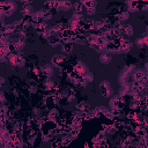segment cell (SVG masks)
I'll list each match as a JSON object with an SVG mask.
<instances>
[{
    "mask_svg": "<svg viewBox=\"0 0 148 148\" xmlns=\"http://www.w3.org/2000/svg\"><path fill=\"white\" fill-rule=\"evenodd\" d=\"M111 60H112V57H111L110 53H102V54L99 56V61H101L102 64H104V65L111 62Z\"/></svg>",
    "mask_w": 148,
    "mask_h": 148,
    "instance_id": "obj_14",
    "label": "cell"
},
{
    "mask_svg": "<svg viewBox=\"0 0 148 148\" xmlns=\"http://www.w3.org/2000/svg\"><path fill=\"white\" fill-rule=\"evenodd\" d=\"M73 71H74L75 73H77L79 75L83 76V75H84V74L88 72V68H87L86 64H83V62L79 61L76 65H74V68H73Z\"/></svg>",
    "mask_w": 148,
    "mask_h": 148,
    "instance_id": "obj_3",
    "label": "cell"
},
{
    "mask_svg": "<svg viewBox=\"0 0 148 148\" xmlns=\"http://www.w3.org/2000/svg\"><path fill=\"white\" fill-rule=\"evenodd\" d=\"M135 44L139 46V47H142V46H146V44H145V39H143V37H140V38H138L136 40H135Z\"/></svg>",
    "mask_w": 148,
    "mask_h": 148,
    "instance_id": "obj_26",
    "label": "cell"
},
{
    "mask_svg": "<svg viewBox=\"0 0 148 148\" xmlns=\"http://www.w3.org/2000/svg\"><path fill=\"white\" fill-rule=\"evenodd\" d=\"M114 132H117V128H116L114 124L113 125H106V128H105V133L106 134H113Z\"/></svg>",
    "mask_w": 148,
    "mask_h": 148,
    "instance_id": "obj_24",
    "label": "cell"
},
{
    "mask_svg": "<svg viewBox=\"0 0 148 148\" xmlns=\"http://www.w3.org/2000/svg\"><path fill=\"white\" fill-rule=\"evenodd\" d=\"M132 46H133V43L132 42H130V40H127V39H125V42L120 45V52H128L131 49H132Z\"/></svg>",
    "mask_w": 148,
    "mask_h": 148,
    "instance_id": "obj_11",
    "label": "cell"
},
{
    "mask_svg": "<svg viewBox=\"0 0 148 148\" xmlns=\"http://www.w3.org/2000/svg\"><path fill=\"white\" fill-rule=\"evenodd\" d=\"M146 74H147V73H146L143 69H135V71L133 72V80H134V81H141Z\"/></svg>",
    "mask_w": 148,
    "mask_h": 148,
    "instance_id": "obj_8",
    "label": "cell"
},
{
    "mask_svg": "<svg viewBox=\"0 0 148 148\" xmlns=\"http://www.w3.org/2000/svg\"><path fill=\"white\" fill-rule=\"evenodd\" d=\"M47 117H49V119H51V120H54V121H56V120L59 118V111H58V109L52 108V109L49 111Z\"/></svg>",
    "mask_w": 148,
    "mask_h": 148,
    "instance_id": "obj_13",
    "label": "cell"
},
{
    "mask_svg": "<svg viewBox=\"0 0 148 148\" xmlns=\"http://www.w3.org/2000/svg\"><path fill=\"white\" fill-rule=\"evenodd\" d=\"M62 45V52H65L66 54H69L73 51V43H66V44H61Z\"/></svg>",
    "mask_w": 148,
    "mask_h": 148,
    "instance_id": "obj_18",
    "label": "cell"
},
{
    "mask_svg": "<svg viewBox=\"0 0 148 148\" xmlns=\"http://www.w3.org/2000/svg\"><path fill=\"white\" fill-rule=\"evenodd\" d=\"M95 12H96V7H91V8H88V9L86 10V13H87L88 15H92V14H95Z\"/></svg>",
    "mask_w": 148,
    "mask_h": 148,
    "instance_id": "obj_28",
    "label": "cell"
},
{
    "mask_svg": "<svg viewBox=\"0 0 148 148\" xmlns=\"http://www.w3.org/2000/svg\"><path fill=\"white\" fill-rule=\"evenodd\" d=\"M1 101H2L1 103H2V104H5V96H3V94H1Z\"/></svg>",
    "mask_w": 148,
    "mask_h": 148,
    "instance_id": "obj_31",
    "label": "cell"
},
{
    "mask_svg": "<svg viewBox=\"0 0 148 148\" xmlns=\"http://www.w3.org/2000/svg\"><path fill=\"white\" fill-rule=\"evenodd\" d=\"M0 7H1V12H3V14L6 16H9L12 15L15 9H16V3L14 1H6V0H2L1 3H0Z\"/></svg>",
    "mask_w": 148,
    "mask_h": 148,
    "instance_id": "obj_1",
    "label": "cell"
},
{
    "mask_svg": "<svg viewBox=\"0 0 148 148\" xmlns=\"http://www.w3.org/2000/svg\"><path fill=\"white\" fill-rule=\"evenodd\" d=\"M21 13H22L23 16H31L34 14V10H32L31 5H24V7H23V9H22Z\"/></svg>",
    "mask_w": 148,
    "mask_h": 148,
    "instance_id": "obj_15",
    "label": "cell"
},
{
    "mask_svg": "<svg viewBox=\"0 0 148 148\" xmlns=\"http://www.w3.org/2000/svg\"><path fill=\"white\" fill-rule=\"evenodd\" d=\"M83 79H84L88 83H89V82H91V81L94 80V73H91V72H89V71H88V72L83 75Z\"/></svg>",
    "mask_w": 148,
    "mask_h": 148,
    "instance_id": "obj_25",
    "label": "cell"
},
{
    "mask_svg": "<svg viewBox=\"0 0 148 148\" xmlns=\"http://www.w3.org/2000/svg\"><path fill=\"white\" fill-rule=\"evenodd\" d=\"M31 21H32V24H37V23H40L43 22V13L42 10L39 12H34V14L31 15Z\"/></svg>",
    "mask_w": 148,
    "mask_h": 148,
    "instance_id": "obj_5",
    "label": "cell"
},
{
    "mask_svg": "<svg viewBox=\"0 0 148 148\" xmlns=\"http://www.w3.org/2000/svg\"><path fill=\"white\" fill-rule=\"evenodd\" d=\"M3 82H5V80H3V77H1V84H2V86H3V84H5V83H3Z\"/></svg>",
    "mask_w": 148,
    "mask_h": 148,
    "instance_id": "obj_32",
    "label": "cell"
},
{
    "mask_svg": "<svg viewBox=\"0 0 148 148\" xmlns=\"http://www.w3.org/2000/svg\"><path fill=\"white\" fill-rule=\"evenodd\" d=\"M125 125H126V121H123V120H116V121H114V126H116L117 131H123V130H125Z\"/></svg>",
    "mask_w": 148,
    "mask_h": 148,
    "instance_id": "obj_22",
    "label": "cell"
},
{
    "mask_svg": "<svg viewBox=\"0 0 148 148\" xmlns=\"http://www.w3.org/2000/svg\"><path fill=\"white\" fill-rule=\"evenodd\" d=\"M22 2H23V5H31V2H32V0H21Z\"/></svg>",
    "mask_w": 148,
    "mask_h": 148,
    "instance_id": "obj_29",
    "label": "cell"
},
{
    "mask_svg": "<svg viewBox=\"0 0 148 148\" xmlns=\"http://www.w3.org/2000/svg\"><path fill=\"white\" fill-rule=\"evenodd\" d=\"M51 146H52V147H60V146H62L61 139H59V140H57V141H53V142L51 143Z\"/></svg>",
    "mask_w": 148,
    "mask_h": 148,
    "instance_id": "obj_27",
    "label": "cell"
},
{
    "mask_svg": "<svg viewBox=\"0 0 148 148\" xmlns=\"http://www.w3.org/2000/svg\"><path fill=\"white\" fill-rule=\"evenodd\" d=\"M47 43L52 46V47H56L57 45H59V44H61V38L59 37V35L57 34V35H53V36H51L49 39H47Z\"/></svg>",
    "mask_w": 148,
    "mask_h": 148,
    "instance_id": "obj_6",
    "label": "cell"
},
{
    "mask_svg": "<svg viewBox=\"0 0 148 148\" xmlns=\"http://www.w3.org/2000/svg\"><path fill=\"white\" fill-rule=\"evenodd\" d=\"M83 6L86 7V9L91 8V7H96V0H80Z\"/></svg>",
    "mask_w": 148,
    "mask_h": 148,
    "instance_id": "obj_19",
    "label": "cell"
},
{
    "mask_svg": "<svg viewBox=\"0 0 148 148\" xmlns=\"http://www.w3.org/2000/svg\"><path fill=\"white\" fill-rule=\"evenodd\" d=\"M73 8V3L69 0H60V10H69Z\"/></svg>",
    "mask_w": 148,
    "mask_h": 148,
    "instance_id": "obj_9",
    "label": "cell"
},
{
    "mask_svg": "<svg viewBox=\"0 0 148 148\" xmlns=\"http://www.w3.org/2000/svg\"><path fill=\"white\" fill-rule=\"evenodd\" d=\"M43 83H44L45 89H46V90H49V91H50L52 88H54V86H56V84H54L56 82H54V81H52V80H51V77H47Z\"/></svg>",
    "mask_w": 148,
    "mask_h": 148,
    "instance_id": "obj_17",
    "label": "cell"
},
{
    "mask_svg": "<svg viewBox=\"0 0 148 148\" xmlns=\"http://www.w3.org/2000/svg\"><path fill=\"white\" fill-rule=\"evenodd\" d=\"M106 110H108V109H106V108H104V106H98V108H96L92 112H94L95 117H101V114H104Z\"/></svg>",
    "mask_w": 148,
    "mask_h": 148,
    "instance_id": "obj_20",
    "label": "cell"
},
{
    "mask_svg": "<svg viewBox=\"0 0 148 148\" xmlns=\"http://www.w3.org/2000/svg\"><path fill=\"white\" fill-rule=\"evenodd\" d=\"M84 6H83V3L81 2V1H79V2H75L74 5H73V10H74V13H76V14H83V12H84Z\"/></svg>",
    "mask_w": 148,
    "mask_h": 148,
    "instance_id": "obj_10",
    "label": "cell"
},
{
    "mask_svg": "<svg viewBox=\"0 0 148 148\" xmlns=\"http://www.w3.org/2000/svg\"><path fill=\"white\" fill-rule=\"evenodd\" d=\"M128 16H130V13H128L127 10H123V12H120V13L117 15V17H118L119 21H125V20L128 18Z\"/></svg>",
    "mask_w": 148,
    "mask_h": 148,
    "instance_id": "obj_21",
    "label": "cell"
},
{
    "mask_svg": "<svg viewBox=\"0 0 148 148\" xmlns=\"http://www.w3.org/2000/svg\"><path fill=\"white\" fill-rule=\"evenodd\" d=\"M35 25V29H36V31L38 32V34H43L45 30H47L49 29V25H47V23L45 22V21H43V22H40V23H37V24H34Z\"/></svg>",
    "mask_w": 148,
    "mask_h": 148,
    "instance_id": "obj_7",
    "label": "cell"
},
{
    "mask_svg": "<svg viewBox=\"0 0 148 148\" xmlns=\"http://www.w3.org/2000/svg\"><path fill=\"white\" fill-rule=\"evenodd\" d=\"M66 59H67V58H66L65 56H62V54H56V56L52 58L51 64H52V66H54V67H60L61 62H64Z\"/></svg>",
    "mask_w": 148,
    "mask_h": 148,
    "instance_id": "obj_4",
    "label": "cell"
},
{
    "mask_svg": "<svg viewBox=\"0 0 148 148\" xmlns=\"http://www.w3.org/2000/svg\"><path fill=\"white\" fill-rule=\"evenodd\" d=\"M147 32H148V27H147Z\"/></svg>",
    "mask_w": 148,
    "mask_h": 148,
    "instance_id": "obj_33",
    "label": "cell"
},
{
    "mask_svg": "<svg viewBox=\"0 0 148 148\" xmlns=\"http://www.w3.org/2000/svg\"><path fill=\"white\" fill-rule=\"evenodd\" d=\"M42 13H43V20L44 21H49L53 16V12L51 9H42Z\"/></svg>",
    "mask_w": 148,
    "mask_h": 148,
    "instance_id": "obj_16",
    "label": "cell"
},
{
    "mask_svg": "<svg viewBox=\"0 0 148 148\" xmlns=\"http://www.w3.org/2000/svg\"><path fill=\"white\" fill-rule=\"evenodd\" d=\"M42 73L44 75H46L47 77H51L53 75V67L51 65H45L42 67Z\"/></svg>",
    "mask_w": 148,
    "mask_h": 148,
    "instance_id": "obj_12",
    "label": "cell"
},
{
    "mask_svg": "<svg viewBox=\"0 0 148 148\" xmlns=\"http://www.w3.org/2000/svg\"><path fill=\"white\" fill-rule=\"evenodd\" d=\"M99 92L102 94L103 97H110V96H112L113 90H112L110 83L106 80L101 81V83H99Z\"/></svg>",
    "mask_w": 148,
    "mask_h": 148,
    "instance_id": "obj_2",
    "label": "cell"
},
{
    "mask_svg": "<svg viewBox=\"0 0 148 148\" xmlns=\"http://www.w3.org/2000/svg\"><path fill=\"white\" fill-rule=\"evenodd\" d=\"M133 32H134V30H133V27H132L131 24L125 25V31H124V35H126V36L131 37V36L133 35Z\"/></svg>",
    "mask_w": 148,
    "mask_h": 148,
    "instance_id": "obj_23",
    "label": "cell"
},
{
    "mask_svg": "<svg viewBox=\"0 0 148 148\" xmlns=\"http://www.w3.org/2000/svg\"><path fill=\"white\" fill-rule=\"evenodd\" d=\"M145 72H146V73H148V62H146V64H145Z\"/></svg>",
    "mask_w": 148,
    "mask_h": 148,
    "instance_id": "obj_30",
    "label": "cell"
}]
</instances>
